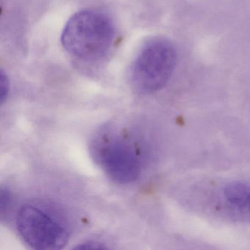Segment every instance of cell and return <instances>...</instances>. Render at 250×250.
Masks as SVG:
<instances>
[{"label":"cell","instance_id":"obj_1","mask_svg":"<svg viewBox=\"0 0 250 250\" xmlns=\"http://www.w3.org/2000/svg\"><path fill=\"white\" fill-rule=\"evenodd\" d=\"M115 39V24L110 17L96 10H83L65 24L61 43L74 59L94 62L109 53Z\"/></svg>","mask_w":250,"mask_h":250},{"label":"cell","instance_id":"obj_2","mask_svg":"<svg viewBox=\"0 0 250 250\" xmlns=\"http://www.w3.org/2000/svg\"><path fill=\"white\" fill-rule=\"evenodd\" d=\"M178 62L176 49L165 39H150L136 56L131 68L133 85L139 91L152 93L163 88Z\"/></svg>","mask_w":250,"mask_h":250},{"label":"cell","instance_id":"obj_3","mask_svg":"<svg viewBox=\"0 0 250 250\" xmlns=\"http://www.w3.org/2000/svg\"><path fill=\"white\" fill-rule=\"evenodd\" d=\"M17 226L24 242L36 250H61L69 240L65 227L33 205H25L20 208Z\"/></svg>","mask_w":250,"mask_h":250},{"label":"cell","instance_id":"obj_4","mask_svg":"<svg viewBox=\"0 0 250 250\" xmlns=\"http://www.w3.org/2000/svg\"><path fill=\"white\" fill-rule=\"evenodd\" d=\"M94 156L105 173L115 182L130 184L140 175V162L134 150L122 137L102 140L95 147Z\"/></svg>","mask_w":250,"mask_h":250},{"label":"cell","instance_id":"obj_5","mask_svg":"<svg viewBox=\"0 0 250 250\" xmlns=\"http://www.w3.org/2000/svg\"><path fill=\"white\" fill-rule=\"evenodd\" d=\"M220 200L222 208L232 220L250 223V183H228L222 188Z\"/></svg>","mask_w":250,"mask_h":250},{"label":"cell","instance_id":"obj_6","mask_svg":"<svg viewBox=\"0 0 250 250\" xmlns=\"http://www.w3.org/2000/svg\"><path fill=\"white\" fill-rule=\"evenodd\" d=\"M1 214L4 216L11 204V194L7 188L1 189Z\"/></svg>","mask_w":250,"mask_h":250},{"label":"cell","instance_id":"obj_7","mask_svg":"<svg viewBox=\"0 0 250 250\" xmlns=\"http://www.w3.org/2000/svg\"><path fill=\"white\" fill-rule=\"evenodd\" d=\"M0 85H1V95L0 99L1 103H3L7 99L8 93H9V81L8 77L4 74L3 71L1 72V80H0Z\"/></svg>","mask_w":250,"mask_h":250},{"label":"cell","instance_id":"obj_8","mask_svg":"<svg viewBox=\"0 0 250 250\" xmlns=\"http://www.w3.org/2000/svg\"><path fill=\"white\" fill-rule=\"evenodd\" d=\"M76 249H80V250H105L107 249V247L102 244V243L99 242L97 241H86V242L83 243V244H80L78 247H76Z\"/></svg>","mask_w":250,"mask_h":250}]
</instances>
